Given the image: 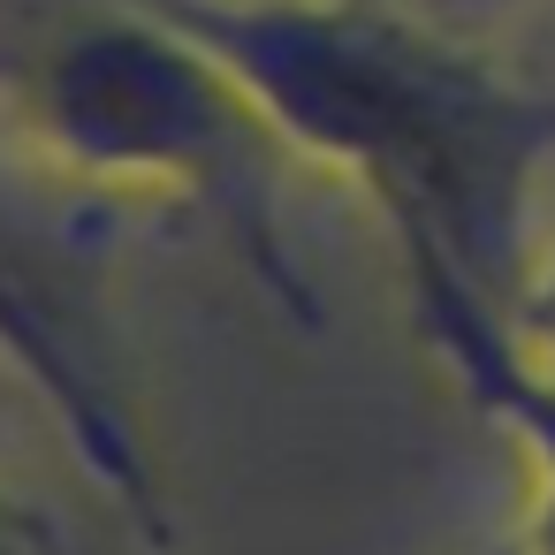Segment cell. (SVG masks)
Here are the masks:
<instances>
[{
  "instance_id": "1",
  "label": "cell",
  "mask_w": 555,
  "mask_h": 555,
  "mask_svg": "<svg viewBox=\"0 0 555 555\" xmlns=\"http://www.w3.org/2000/svg\"><path fill=\"white\" fill-rule=\"evenodd\" d=\"M206 47L282 130L373 191L449 335L517 289L525 206L555 160V100L396 0H115Z\"/></svg>"
},
{
  "instance_id": "2",
  "label": "cell",
  "mask_w": 555,
  "mask_h": 555,
  "mask_svg": "<svg viewBox=\"0 0 555 555\" xmlns=\"http://www.w3.org/2000/svg\"><path fill=\"white\" fill-rule=\"evenodd\" d=\"M85 24L9 69L24 130L92 183H153L229 214L274 274V168L282 130L183 31L85 0Z\"/></svg>"
},
{
  "instance_id": "3",
  "label": "cell",
  "mask_w": 555,
  "mask_h": 555,
  "mask_svg": "<svg viewBox=\"0 0 555 555\" xmlns=\"http://www.w3.org/2000/svg\"><path fill=\"white\" fill-rule=\"evenodd\" d=\"M0 343H9V350L47 380V396L85 426V441H100V388H92V373H85V358H77L69 327H62V312H54V297H47V274L31 267V251L16 244L9 221H0Z\"/></svg>"
},
{
  "instance_id": "4",
  "label": "cell",
  "mask_w": 555,
  "mask_h": 555,
  "mask_svg": "<svg viewBox=\"0 0 555 555\" xmlns=\"http://www.w3.org/2000/svg\"><path fill=\"white\" fill-rule=\"evenodd\" d=\"M0 555H31V532L9 517V502H0Z\"/></svg>"
}]
</instances>
